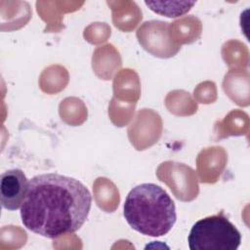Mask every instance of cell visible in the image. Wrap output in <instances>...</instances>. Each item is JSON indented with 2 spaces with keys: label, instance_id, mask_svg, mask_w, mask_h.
<instances>
[{
  "label": "cell",
  "instance_id": "1",
  "mask_svg": "<svg viewBox=\"0 0 250 250\" xmlns=\"http://www.w3.org/2000/svg\"><path fill=\"white\" fill-rule=\"evenodd\" d=\"M92 204L89 189L78 180L57 173L41 174L28 182L21 207L23 226L47 238L77 231Z\"/></svg>",
  "mask_w": 250,
  "mask_h": 250
},
{
  "label": "cell",
  "instance_id": "2",
  "mask_svg": "<svg viewBox=\"0 0 250 250\" xmlns=\"http://www.w3.org/2000/svg\"><path fill=\"white\" fill-rule=\"evenodd\" d=\"M123 215L133 229L153 237L168 233L177 220L174 201L155 184L133 188L125 199Z\"/></svg>",
  "mask_w": 250,
  "mask_h": 250
},
{
  "label": "cell",
  "instance_id": "3",
  "mask_svg": "<svg viewBox=\"0 0 250 250\" xmlns=\"http://www.w3.org/2000/svg\"><path fill=\"white\" fill-rule=\"evenodd\" d=\"M188 241L190 250H236L241 234L221 212L197 221L190 229Z\"/></svg>",
  "mask_w": 250,
  "mask_h": 250
},
{
  "label": "cell",
  "instance_id": "4",
  "mask_svg": "<svg viewBox=\"0 0 250 250\" xmlns=\"http://www.w3.org/2000/svg\"><path fill=\"white\" fill-rule=\"evenodd\" d=\"M170 23L166 21H146L137 31L140 44L150 54L159 58H170L179 50L169 36Z\"/></svg>",
  "mask_w": 250,
  "mask_h": 250
},
{
  "label": "cell",
  "instance_id": "5",
  "mask_svg": "<svg viewBox=\"0 0 250 250\" xmlns=\"http://www.w3.org/2000/svg\"><path fill=\"white\" fill-rule=\"evenodd\" d=\"M28 182L21 169H11L4 172L0 178L2 207L10 211L21 208L27 193Z\"/></svg>",
  "mask_w": 250,
  "mask_h": 250
},
{
  "label": "cell",
  "instance_id": "6",
  "mask_svg": "<svg viewBox=\"0 0 250 250\" xmlns=\"http://www.w3.org/2000/svg\"><path fill=\"white\" fill-rule=\"evenodd\" d=\"M145 4L154 13H157L159 15H162L168 18H177L188 13L195 4V2L194 1H188V2L146 1Z\"/></svg>",
  "mask_w": 250,
  "mask_h": 250
}]
</instances>
